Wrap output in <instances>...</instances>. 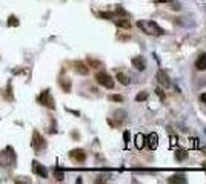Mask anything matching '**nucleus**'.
I'll list each match as a JSON object with an SVG mask.
<instances>
[{
	"mask_svg": "<svg viewBox=\"0 0 206 184\" xmlns=\"http://www.w3.org/2000/svg\"><path fill=\"white\" fill-rule=\"evenodd\" d=\"M200 101H202V103H205V104H206V92H203V94L200 95Z\"/></svg>",
	"mask_w": 206,
	"mask_h": 184,
	"instance_id": "obj_27",
	"label": "nucleus"
},
{
	"mask_svg": "<svg viewBox=\"0 0 206 184\" xmlns=\"http://www.w3.org/2000/svg\"><path fill=\"white\" fill-rule=\"evenodd\" d=\"M116 14H119V15H122V17H128V12L125 11L122 6H119V5L116 6Z\"/></svg>",
	"mask_w": 206,
	"mask_h": 184,
	"instance_id": "obj_21",
	"label": "nucleus"
},
{
	"mask_svg": "<svg viewBox=\"0 0 206 184\" xmlns=\"http://www.w3.org/2000/svg\"><path fill=\"white\" fill-rule=\"evenodd\" d=\"M146 98H148V92H142L135 97V101H145Z\"/></svg>",
	"mask_w": 206,
	"mask_h": 184,
	"instance_id": "obj_22",
	"label": "nucleus"
},
{
	"mask_svg": "<svg viewBox=\"0 0 206 184\" xmlns=\"http://www.w3.org/2000/svg\"><path fill=\"white\" fill-rule=\"evenodd\" d=\"M60 86L65 92H71V80L69 78H60Z\"/></svg>",
	"mask_w": 206,
	"mask_h": 184,
	"instance_id": "obj_12",
	"label": "nucleus"
},
{
	"mask_svg": "<svg viewBox=\"0 0 206 184\" xmlns=\"http://www.w3.org/2000/svg\"><path fill=\"white\" fill-rule=\"evenodd\" d=\"M33 146H34L36 150H42V149L46 146L45 140L42 138V135L39 132H34V134H33Z\"/></svg>",
	"mask_w": 206,
	"mask_h": 184,
	"instance_id": "obj_6",
	"label": "nucleus"
},
{
	"mask_svg": "<svg viewBox=\"0 0 206 184\" xmlns=\"http://www.w3.org/2000/svg\"><path fill=\"white\" fill-rule=\"evenodd\" d=\"M135 146H137L138 149H142V147L145 146V137H143L142 134H137V137H135Z\"/></svg>",
	"mask_w": 206,
	"mask_h": 184,
	"instance_id": "obj_17",
	"label": "nucleus"
},
{
	"mask_svg": "<svg viewBox=\"0 0 206 184\" xmlns=\"http://www.w3.org/2000/svg\"><path fill=\"white\" fill-rule=\"evenodd\" d=\"M205 132H206V131H205Z\"/></svg>",
	"mask_w": 206,
	"mask_h": 184,
	"instance_id": "obj_31",
	"label": "nucleus"
},
{
	"mask_svg": "<svg viewBox=\"0 0 206 184\" xmlns=\"http://www.w3.org/2000/svg\"><path fill=\"white\" fill-rule=\"evenodd\" d=\"M199 146V140L197 138H192L191 140V147H197Z\"/></svg>",
	"mask_w": 206,
	"mask_h": 184,
	"instance_id": "obj_25",
	"label": "nucleus"
},
{
	"mask_svg": "<svg viewBox=\"0 0 206 184\" xmlns=\"http://www.w3.org/2000/svg\"><path fill=\"white\" fill-rule=\"evenodd\" d=\"M55 180H57V181H62V180H63V172H59V170H57V172H55Z\"/></svg>",
	"mask_w": 206,
	"mask_h": 184,
	"instance_id": "obj_24",
	"label": "nucleus"
},
{
	"mask_svg": "<svg viewBox=\"0 0 206 184\" xmlns=\"http://www.w3.org/2000/svg\"><path fill=\"white\" fill-rule=\"evenodd\" d=\"M33 170H34V174H37V175L42 177V178H46V177H48V170L42 166L40 163H37V161L33 163Z\"/></svg>",
	"mask_w": 206,
	"mask_h": 184,
	"instance_id": "obj_9",
	"label": "nucleus"
},
{
	"mask_svg": "<svg viewBox=\"0 0 206 184\" xmlns=\"http://www.w3.org/2000/svg\"><path fill=\"white\" fill-rule=\"evenodd\" d=\"M74 66H76V72H77V74H80V75H88L89 69H88V66H86L83 61H76Z\"/></svg>",
	"mask_w": 206,
	"mask_h": 184,
	"instance_id": "obj_11",
	"label": "nucleus"
},
{
	"mask_svg": "<svg viewBox=\"0 0 206 184\" xmlns=\"http://www.w3.org/2000/svg\"><path fill=\"white\" fill-rule=\"evenodd\" d=\"M157 80H159V83L163 85L165 88H169V86H171V80H169L168 74H166L165 71H162V69L157 72Z\"/></svg>",
	"mask_w": 206,
	"mask_h": 184,
	"instance_id": "obj_8",
	"label": "nucleus"
},
{
	"mask_svg": "<svg viewBox=\"0 0 206 184\" xmlns=\"http://www.w3.org/2000/svg\"><path fill=\"white\" fill-rule=\"evenodd\" d=\"M169 183H186V177L185 175H172L169 180H168Z\"/></svg>",
	"mask_w": 206,
	"mask_h": 184,
	"instance_id": "obj_14",
	"label": "nucleus"
},
{
	"mask_svg": "<svg viewBox=\"0 0 206 184\" xmlns=\"http://www.w3.org/2000/svg\"><path fill=\"white\" fill-rule=\"evenodd\" d=\"M69 158L76 163H83L86 160V153H85L83 149H74V150L69 152Z\"/></svg>",
	"mask_w": 206,
	"mask_h": 184,
	"instance_id": "obj_5",
	"label": "nucleus"
},
{
	"mask_svg": "<svg viewBox=\"0 0 206 184\" xmlns=\"http://www.w3.org/2000/svg\"><path fill=\"white\" fill-rule=\"evenodd\" d=\"M186 157H188V153H186L185 149H177V150H175V158H177V161H183Z\"/></svg>",
	"mask_w": 206,
	"mask_h": 184,
	"instance_id": "obj_15",
	"label": "nucleus"
},
{
	"mask_svg": "<svg viewBox=\"0 0 206 184\" xmlns=\"http://www.w3.org/2000/svg\"><path fill=\"white\" fill-rule=\"evenodd\" d=\"M145 144L149 147V150H156L157 146H159V137L156 132H151L148 137L145 138Z\"/></svg>",
	"mask_w": 206,
	"mask_h": 184,
	"instance_id": "obj_4",
	"label": "nucleus"
},
{
	"mask_svg": "<svg viewBox=\"0 0 206 184\" xmlns=\"http://www.w3.org/2000/svg\"><path fill=\"white\" fill-rule=\"evenodd\" d=\"M156 94L160 97V100H162V101H165V94H163V91H162V89H156Z\"/></svg>",
	"mask_w": 206,
	"mask_h": 184,
	"instance_id": "obj_23",
	"label": "nucleus"
},
{
	"mask_svg": "<svg viewBox=\"0 0 206 184\" xmlns=\"http://www.w3.org/2000/svg\"><path fill=\"white\" fill-rule=\"evenodd\" d=\"M132 66H134L137 71H145V69H146V60H145V57H142V55L134 57V58H132Z\"/></svg>",
	"mask_w": 206,
	"mask_h": 184,
	"instance_id": "obj_7",
	"label": "nucleus"
},
{
	"mask_svg": "<svg viewBox=\"0 0 206 184\" xmlns=\"http://www.w3.org/2000/svg\"><path fill=\"white\" fill-rule=\"evenodd\" d=\"M123 138H125V143L128 144V141H129V132H128V131H125V134H123Z\"/></svg>",
	"mask_w": 206,
	"mask_h": 184,
	"instance_id": "obj_26",
	"label": "nucleus"
},
{
	"mask_svg": "<svg viewBox=\"0 0 206 184\" xmlns=\"http://www.w3.org/2000/svg\"><path fill=\"white\" fill-rule=\"evenodd\" d=\"M116 78H117V80H119V82H120V83H122L123 86H126V85H129V78H128V77L125 75L123 72H117Z\"/></svg>",
	"mask_w": 206,
	"mask_h": 184,
	"instance_id": "obj_16",
	"label": "nucleus"
},
{
	"mask_svg": "<svg viewBox=\"0 0 206 184\" xmlns=\"http://www.w3.org/2000/svg\"><path fill=\"white\" fill-rule=\"evenodd\" d=\"M95 82H97L100 86L106 88V89H112V88H114V80H112V77H111L109 74H106V72H97V74H95Z\"/></svg>",
	"mask_w": 206,
	"mask_h": 184,
	"instance_id": "obj_2",
	"label": "nucleus"
},
{
	"mask_svg": "<svg viewBox=\"0 0 206 184\" xmlns=\"http://www.w3.org/2000/svg\"><path fill=\"white\" fill-rule=\"evenodd\" d=\"M175 144V137H171V146H174Z\"/></svg>",
	"mask_w": 206,
	"mask_h": 184,
	"instance_id": "obj_29",
	"label": "nucleus"
},
{
	"mask_svg": "<svg viewBox=\"0 0 206 184\" xmlns=\"http://www.w3.org/2000/svg\"><path fill=\"white\" fill-rule=\"evenodd\" d=\"M8 26H19V20H17V17L11 15V17L8 19Z\"/></svg>",
	"mask_w": 206,
	"mask_h": 184,
	"instance_id": "obj_19",
	"label": "nucleus"
},
{
	"mask_svg": "<svg viewBox=\"0 0 206 184\" xmlns=\"http://www.w3.org/2000/svg\"><path fill=\"white\" fill-rule=\"evenodd\" d=\"M116 25L119 28H123V29H129L131 28V22L128 19H119V20H116Z\"/></svg>",
	"mask_w": 206,
	"mask_h": 184,
	"instance_id": "obj_13",
	"label": "nucleus"
},
{
	"mask_svg": "<svg viewBox=\"0 0 206 184\" xmlns=\"http://www.w3.org/2000/svg\"><path fill=\"white\" fill-rule=\"evenodd\" d=\"M109 100H111V101L122 103V101H123V97H122V95H119V94H114V95H109Z\"/></svg>",
	"mask_w": 206,
	"mask_h": 184,
	"instance_id": "obj_20",
	"label": "nucleus"
},
{
	"mask_svg": "<svg viewBox=\"0 0 206 184\" xmlns=\"http://www.w3.org/2000/svg\"><path fill=\"white\" fill-rule=\"evenodd\" d=\"M200 149H202V152H203V153L206 155V146H203V147H200Z\"/></svg>",
	"mask_w": 206,
	"mask_h": 184,
	"instance_id": "obj_30",
	"label": "nucleus"
},
{
	"mask_svg": "<svg viewBox=\"0 0 206 184\" xmlns=\"http://www.w3.org/2000/svg\"><path fill=\"white\" fill-rule=\"evenodd\" d=\"M195 69L197 71H206V54H200L195 60Z\"/></svg>",
	"mask_w": 206,
	"mask_h": 184,
	"instance_id": "obj_10",
	"label": "nucleus"
},
{
	"mask_svg": "<svg viewBox=\"0 0 206 184\" xmlns=\"http://www.w3.org/2000/svg\"><path fill=\"white\" fill-rule=\"evenodd\" d=\"M39 101H40L43 106L49 107V109H54V107H55V104H54V100H52V97H51L49 91H43V92H42L40 97H39Z\"/></svg>",
	"mask_w": 206,
	"mask_h": 184,
	"instance_id": "obj_3",
	"label": "nucleus"
},
{
	"mask_svg": "<svg viewBox=\"0 0 206 184\" xmlns=\"http://www.w3.org/2000/svg\"><path fill=\"white\" fill-rule=\"evenodd\" d=\"M156 3H171L172 0H154Z\"/></svg>",
	"mask_w": 206,
	"mask_h": 184,
	"instance_id": "obj_28",
	"label": "nucleus"
},
{
	"mask_svg": "<svg viewBox=\"0 0 206 184\" xmlns=\"http://www.w3.org/2000/svg\"><path fill=\"white\" fill-rule=\"evenodd\" d=\"M88 65H89L91 68H102V61L92 60V58H88Z\"/></svg>",
	"mask_w": 206,
	"mask_h": 184,
	"instance_id": "obj_18",
	"label": "nucleus"
},
{
	"mask_svg": "<svg viewBox=\"0 0 206 184\" xmlns=\"http://www.w3.org/2000/svg\"><path fill=\"white\" fill-rule=\"evenodd\" d=\"M137 26L148 36H163L165 34V31L152 20H138Z\"/></svg>",
	"mask_w": 206,
	"mask_h": 184,
	"instance_id": "obj_1",
	"label": "nucleus"
}]
</instances>
